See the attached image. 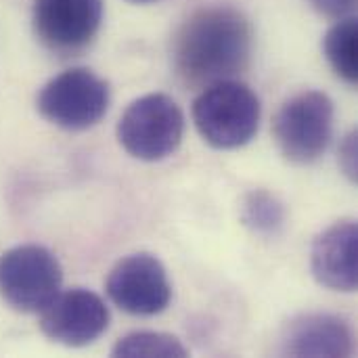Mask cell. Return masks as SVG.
<instances>
[{
  "mask_svg": "<svg viewBox=\"0 0 358 358\" xmlns=\"http://www.w3.org/2000/svg\"><path fill=\"white\" fill-rule=\"evenodd\" d=\"M174 67L189 84H214L241 73L252 55V25L233 6L193 13L174 40Z\"/></svg>",
  "mask_w": 358,
  "mask_h": 358,
  "instance_id": "obj_1",
  "label": "cell"
},
{
  "mask_svg": "<svg viewBox=\"0 0 358 358\" xmlns=\"http://www.w3.org/2000/svg\"><path fill=\"white\" fill-rule=\"evenodd\" d=\"M260 99L256 92L235 80L210 84L193 103V122L216 149H237L248 145L260 126Z\"/></svg>",
  "mask_w": 358,
  "mask_h": 358,
  "instance_id": "obj_2",
  "label": "cell"
},
{
  "mask_svg": "<svg viewBox=\"0 0 358 358\" xmlns=\"http://www.w3.org/2000/svg\"><path fill=\"white\" fill-rule=\"evenodd\" d=\"M185 134V113L162 92L136 99L120 117L117 141L136 159L159 162L170 157Z\"/></svg>",
  "mask_w": 358,
  "mask_h": 358,
  "instance_id": "obj_3",
  "label": "cell"
},
{
  "mask_svg": "<svg viewBox=\"0 0 358 358\" xmlns=\"http://www.w3.org/2000/svg\"><path fill=\"white\" fill-rule=\"evenodd\" d=\"M334 101L321 90H306L283 103L275 117V138L294 164H313L334 136Z\"/></svg>",
  "mask_w": 358,
  "mask_h": 358,
  "instance_id": "obj_4",
  "label": "cell"
},
{
  "mask_svg": "<svg viewBox=\"0 0 358 358\" xmlns=\"http://www.w3.org/2000/svg\"><path fill=\"white\" fill-rule=\"evenodd\" d=\"M36 105L50 124L63 130H86L107 113L109 86L94 71L73 67L46 82Z\"/></svg>",
  "mask_w": 358,
  "mask_h": 358,
  "instance_id": "obj_5",
  "label": "cell"
},
{
  "mask_svg": "<svg viewBox=\"0 0 358 358\" xmlns=\"http://www.w3.org/2000/svg\"><path fill=\"white\" fill-rule=\"evenodd\" d=\"M57 256L42 245H17L0 258V294L19 313H40L61 289Z\"/></svg>",
  "mask_w": 358,
  "mask_h": 358,
  "instance_id": "obj_6",
  "label": "cell"
},
{
  "mask_svg": "<svg viewBox=\"0 0 358 358\" xmlns=\"http://www.w3.org/2000/svg\"><path fill=\"white\" fill-rule=\"evenodd\" d=\"M111 302L134 317H155L172 300V285L164 264L151 254H132L120 260L107 277Z\"/></svg>",
  "mask_w": 358,
  "mask_h": 358,
  "instance_id": "obj_7",
  "label": "cell"
},
{
  "mask_svg": "<svg viewBox=\"0 0 358 358\" xmlns=\"http://www.w3.org/2000/svg\"><path fill=\"white\" fill-rule=\"evenodd\" d=\"M109 327L105 302L90 289L73 287L59 292L40 310L42 334L63 346L82 348L96 342Z\"/></svg>",
  "mask_w": 358,
  "mask_h": 358,
  "instance_id": "obj_8",
  "label": "cell"
},
{
  "mask_svg": "<svg viewBox=\"0 0 358 358\" xmlns=\"http://www.w3.org/2000/svg\"><path fill=\"white\" fill-rule=\"evenodd\" d=\"M31 21L44 46L71 55L94 40L103 21V0H34Z\"/></svg>",
  "mask_w": 358,
  "mask_h": 358,
  "instance_id": "obj_9",
  "label": "cell"
},
{
  "mask_svg": "<svg viewBox=\"0 0 358 358\" xmlns=\"http://www.w3.org/2000/svg\"><path fill=\"white\" fill-rule=\"evenodd\" d=\"M315 279L334 292H355L358 285V229L355 220L327 227L313 243Z\"/></svg>",
  "mask_w": 358,
  "mask_h": 358,
  "instance_id": "obj_10",
  "label": "cell"
},
{
  "mask_svg": "<svg viewBox=\"0 0 358 358\" xmlns=\"http://www.w3.org/2000/svg\"><path fill=\"white\" fill-rule=\"evenodd\" d=\"M355 348L350 325L323 313L300 315L287 323L281 352L287 357H350Z\"/></svg>",
  "mask_w": 358,
  "mask_h": 358,
  "instance_id": "obj_11",
  "label": "cell"
},
{
  "mask_svg": "<svg viewBox=\"0 0 358 358\" xmlns=\"http://www.w3.org/2000/svg\"><path fill=\"white\" fill-rule=\"evenodd\" d=\"M325 57L334 71L348 84H357V19L344 17L325 34Z\"/></svg>",
  "mask_w": 358,
  "mask_h": 358,
  "instance_id": "obj_12",
  "label": "cell"
},
{
  "mask_svg": "<svg viewBox=\"0 0 358 358\" xmlns=\"http://www.w3.org/2000/svg\"><path fill=\"white\" fill-rule=\"evenodd\" d=\"M113 357H159V358H182L189 355V350L176 340L174 336L159 334V331H134L122 338L113 350Z\"/></svg>",
  "mask_w": 358,
  "mask_h": 358,
  "instance_id": "obj_13",
  "label": "cell"
},
{
  "mask_svg": "<svg viewBox=\"0 0 358 358\" xmlns=\"http://www.w3.org/2000/svg\"><path fill=\"white\" fill-rule=\"evenodd\" d=\"M243 222L258 235H277L285 224V208L268 191H252L243 201Z\"/></svg>",
  "mask_w": 358,
  "mask_h": 358,
  "instance_id": "obj_14",
  "label": "cell"
},
{
  "mask_svg": "<svg viewBox=\"0 0 358 358\" xmlns=\"http://www.w3.org/2000/svg\"><path fill=\"white\" fill-rule=\"evenodd\" d=\"M310 4L325 17L331 19H344L348 13L355 10L357 0H310Z\"/></svg>",
  "mask_w": 358,
  "mask_h": 358,
  "instance_id": "obj_15",
  "label": "cell"
},
{
  "mask_svg": "<svg viewBox=\"0 0 358 358\" xmlns=\"http://www.w3.org/2000/svg\"><path fill=\"white\" fill-rule=\"evenodd\" d=\"M130 2H155V0H130Z\"/></svg>",
  "mask_w": 358,
  "mask_h": 358,
  "instance_id": "obj_16",
  "label": "cell"
}]
</instances>
